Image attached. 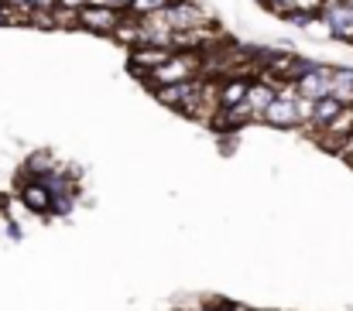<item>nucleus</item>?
I'll return each mask as SVG.
<instances>
[{
  "label": "nucleus",
  "mask_w": 353,
  "mask_h": 311,
  "mask_svg": "<svg viewBox=\"0 0 353 311\" xmlns=\"http://www.w3.org/2000/svg\"><path fill=\"white\" fill-rule=\"evenodd\" d=\"M7 7H14V10H31V0H3Z\"/></svg>",
  "instance_id": "a211bd4d"
},
{
  "label": "nucleus",
  "mask_w": 353,
  "mask_h": 311,
  "mask_svg": "<svg viewBox=\"0 0 353 311\" xmlns=\"http://www.w3.org/2000/svg\"><path fill=\"white\" fill-rule=\"evenodd\" d=\"M330 79H333V86H353V69H333L330 65Z\"/></svg>",
  "instance_id": "4468645a"
},
{
  "label": "nucleus",
  "mask_w": 353,
  "mask_h": 311,
  "mask_svg": "<svg viewBox=\"0 0 353 311\" xmlns=\"http://www.w3.org/2000/svg\"><path fill=\"white\" fill-rule=\"evenodd\" d=\"M120 21H123V14L114 10V7H100V3H86V7H79V28H83V31H93V34H114V28H117Z\"/></svg>",
  "instance_id": "7ed1b4c3"
},
{
  "label": "nucleus",
  "mask_w": 353,
  "mask_h": 311,
  "mask_svg": "<svg viewBox=\"0 0 353 311\" xmlns=\"http://www.w3.org/2000/svg\"><path fill=\"white\" fill-rule=\"evenodd\" d=\"M340 158H343V161H350V164H353V133L347 137V144L340 147Z\"/></svg>",
  "instance_id": "dca6fc26"
},
{
  "label": "nucleus",
  "mask_w": 353,
  "mask_h": 311,
  "mask_svg": "<svg viewBox=\"0 0 353 311\" xmlns=\"http://www.w3.org/2000/svg\"><path fill=\"white\" fill-rule=\"evenodd\" d=\"M216 311H230V308H227V301H220V305H216Z\"/></svg>",
  "instance_id": "aec40b11"
},
{
  "label": "nucleus",
  "mask_w": 353,
  "mask_h": 311,
  "mask_svg": "<svg viewBox=\"0 0 353 311\" xmlns=\"http://www.w3.org/2000/svg\"><path fill=\"white\" fill-rule=\"evenodd\" d=\"M295 93L305 96V100H323V96H333V79H330V65H316L309 69L305 76L295 79Z\"/></svg>",
  "instance_id": "39448f33"
},
{
  "label": "nucleus",
  "mask_w": 353,
  "mask_h": 311,
  "mask_svg": "<svg viewBox=\"0 0 353 311\" xmlns=\"http://www.w3.org/2000/svg\"><path fill=\"white\" fill-rule=\"evenodd\" d=\"M192 311H216V305H203V308H192Z\"/></svg>",
  "instance_id": "6ab92c4d"
},
{
  "label": "nucleus",
  "mask_w": 353,
  "mask_h": 311,
  "mask_svg": "<svg viewBox=\"0 0 353 311\" xmlns=\"http://www.w3.org/2000/svg\"><path fill=\"white\" fill-rule=\"evenodd\" d=\"M350 133H353V106H343V109L336 113V120H333L316 140H319L326 151H336V154H340V147L347 144Z\"/></svg>",
  "instance_id": "423d86ee"
},
{
  "label": "nucleus",
  "mask_w": 353,
  "mask_h": 311,
  "mask_svg": "<svg viewBox=\"0 0 353 311\" xmlns=\"http://www.w3.org/2000/svg\"><path fill=\"white\" fill-rule=\"evenodd\" d=\"M247 86H250V76H223V79H216V106L230 109V106L243 103Z\"/></svg>",
  "instance_id": "6e6552de"
},
{
  "label": "nucleus",
  "mask_w": 353,
  "mask_h": 311,
  "mask_svg": "<svg viewBox=\"0 0 353 311\" xmlns=\"http://www.w3.org/2000/svg\"><path fill=\"white\" fill-rule=\"evenodd\" d=\"M90 0H55V7H69V10H79V7H86Z\"/></svg>",
  "instance_id": "f3484780"
},
{
  "label": "nucleus",
  "mask_w": 353,
  "mask_h": 311,
  "mask_svg": "<svg viewBox=\"0 0 353 311\" xmlns=\"http://www.w3.org/2000/svg\"><path fill=\"white\" fill-rule=\"evenodd\" d=\"M203 76V52H172L158 69H151L141 83L158 89V86H175V83H189Z\"/></svg>",
  "instance_id": "f257e3e1"
},
{
  "label": "nucleus",
  "mask_w": 353,
  "mask_h": 311,
  "mask_svg": "<svg viewBox=\"0 0 353 311\" xmlns=\"http://www.w3.org/2000/svg\"><path fill=\"white\" fill-rule=\"evenodd\" d=\"M271 100H274V83H271V79H250L247 96H243V106L254 113V120H261V113L268 109Z\"/></svg>",
  "instance_id": "9d476101"
},
{
  "label": "nucleus",
  "mask_w": 353,
  "mask_h": 311,
  "mask_svg": "<svg viewBox=\"0 0 353 311\" xmlns=\"http://www.w3.org/2000/svg\"><path fill=\"white\" fill-rule=\"evenodd\" d=\"M0 24H3V0H0Z\"/></svg>",
  "instance_id": "412c9836"
},
{
  "label": "nucleus",
  "mask_w": 353,
  "mask_h": 311,
  "mask_svg": "<svg viewBox=\"0 0 353 311\" xmlns=\"http://www.w3.org/2000/svg\"><path fill=\"white\" fill-rule=\"evenodd\" d=\"M55 168H59L55 158H52L48 151H38V154L28 158V164H24V178H45V175H52Z\"/></svg>",
  "instance_id": "9b49d317"
},
{
  "label": "nucleus",
  "mask_w": 353,
  "mask_h": 311,
  "mask_svg": "<svg viewBox=\"0 0 353 311\" xmlns=\"http://www.w3.org/2000/svg\"><path fill=\"white\" fill-rule=\"evenodd\" d=\"M90 3H100V7H114V10H120V14H123L130 0H90Z\"/></svg>",
  "instance_id": "2eb2a0df"
},
{
  "label": "nucleus",
  "mask_w": 353,
  "mask_h": 311,
  "mask_svg": "<svg viewBox=\"0 0 353 311\" xmlns=\"http://www.w3.org/2000/svg\"><path fill=\"white\" fill-rule=\"evenodd\" d=\"M17 199H21V206L38 212V215H48L52 212V195H48V189H45L41 178H21V195Z\"/></svg>",
  "instance_id": "0eeeda50"
},
{
  "label": "nucleus",
  "mask_w": 353,
  "mask_h": 311,
  "mask_svg": "<svg viewBox=\"0 0 353 311\" xmlns=\"http://www.w3.org/2000/svg\"><path fill=\"white\" fill-rule=\"evenodd\" d=\"M340 109H343V103H340L336 96H323V100H316V103H312V120L305 123V130H309L312 137H319V133L336 120Z\"/></svg>",
  "instance_id": "1a4fd4ad"
},
{
  "label": "nucleus",
  "mask_w": 353,
  "mask_h": 311,
  "mask_svg": "<svg viewBox=\"0 0 353 311\" xmlns=\"http://www.w3.org/2000/svg\"><path fill=\"white\" fill-rule=\"evenodd\" d=\"M299 100V96H295ZM295 100H288V96H278L274 93V100L268 103V109L261 113V123H268V127H278V130H292V127H302V120H299V109H295Z\"/></svg>",
  "instance_id": "20e7f679"
},
{
  "label": "nucleus",
  "mask_w": 353,
  "mask_h": 311,
  "mask_svg": "<svg viewBox=\"0 0 353 311\" xmlns=\"http://www.w3.org/2000/svg\"><path fill=\"white\" fill-rule=\"evenodd\" d=\"M165 21H168L172 31H196V28H210L213 24L210 14L199 3H192V0H172L165 7Z\"/></svg>",
  "instance_id": "f03ea898"
},
{
  "label": "nucleus",
  "mask_w": 353,
  "mask_h": 311,
  "mask_svg": "<svg viewBox=\"0 0 353 311\" xmlns=\"http://www.w3.org/2000/svg\"><path fill=\"white\" fill-rule=\"evenodd\" d=\"M76 208V195H52V212L48 215H69Z\"/></svg>",
  "instance_id": "ddd939ff"
},
{
  "label": "nucleus",
  "mask_w": 353,
  "mask_h": 311,
  "mask_svg": "<svg viewBox=\"0 0 353 311\" xmlns=\"http://www.w3.org/2000/svg\"><path fill=\"white\" fill-rule=\"evenodd\" d=\"M168 3H172V0H130L123 14H130V17H148V14H161Z\"/></svg>",
  "instance_id": "f8f14e48"
}]
</instances>
